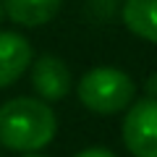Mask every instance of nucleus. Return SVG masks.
<instances>
[{
	"label": "nucleus",
	"mask_w": 157,
	"mask_h": 157,
	"mask_svg": "<svg viewBox=\"0 0 157 157\" xmlns=\"http://www.w3.org/2000/svg\"><path fill=\"white\" fill-rule=\"evenodd\" d=\"M144 92L147 97H157V73H149L144 78Z\"/></svg>",
	"instance_id": "nucleus-9"
},
{
	"label": "nucleus",
	"mask_w": 157,
	"mask_h": 157,
	"mask_svg": "<svg viewBox=\"0 0 157 157\" xmlns=\"http://www.w3.org/2000/svg\"><path fill=\"white\" fill-rule=\"evenodd\" d=\"M21 157H45V155H39V152H24Z\"/></svg>",
	"instance_id": "nucleus-10"
},
{
	"label": "nucleus",
	"mask_w": 157,
	"mask_h": 157,
	"mask_svg": "<svg viewBox=\"0 0 157 157\" xmlns=\"http://www.w3.org/2000/svg\"><path fill=\"white\" fill-rule=\"evenodd\" d=\"M123 113V147L134 157H157V97L134 100Z\"/></svg>",
	"instance_id": "nucleus-3"
},
{
	"label": "nucleus",
	"mask_w": 157,
	"mask_h": 157,
	"mask_svg": "<svg viewBox=\"0 0 157 157\" xmlns=\"http://www.w3.org/2000/svg\"><path fill=\"white\" fill-rule=\"evenodd\" d=\"M76 94L89 113L115 115L136 100V84L126 71L115 66H94L78 78Z\"/></svg>",
	"instance_id": "nucleus-2"
},
{
	"label": "nucleus",
	"mask_w": 157,
	"mask_h": 157,
	"mask_svg": "<svg viewBox=\"0 0 157 157\" xmlns=\"http://www.w3.org/2000/svg\"><path fill=\"white\" fill-rule=\"evenodd\" d=\"M3 11L13 24L26 29H37L50 24L58 16L63 0H0Z\"/></svg>",
	"instance_id": "nucleus-6"
},
{
	"label": "nucleus",
	"mask_w": 157,
	"mask_h": 157,
	"mask_svg": "<svg viewBox=\"0 0 157 157\" xmlns=\"http://www.w3.org/2000/svg\"><path fill=\"white\" fill-rule=\"evenodd\" d=\"M73 157H118L115 152H110L107 147H86V149H81L78 155Z\"/></svg>",
	"instance_id": "nucleus-8"
},
{
	"label": "nucleus",
	"mask_w": 157,
	"mask_h": 157,
	"mask_svg": "<svg viewBox=\"0 0 157 157\" xmlns=\"http://www.w3.org/2000/svg\"><path fill=\"white\" fill-rule=\"evenodd\" d=\"M32 86L37 92L39 100L45 102H58L71 92V71H68L66 60L58 55H39L32 60Z\"/></svg>",
	"instance_id": "nucleus-4"
},
{
	"label": "nucleus",
	"mask_w": 157,
	"mask_h": 157,
	"mask_svg": "<svg viewBox=\"0 0 157 157\" xmlns=\"http://www.w3.org/2000/svg\"><path fill=\"white\" fill-rule=\"evenodd\" d=\"M3 18H6V11H3V3H0V24H3Z\"/></svg>",
	"instance_id": "nucleus-11"
},
{
	"label": "nucleus",
	"mask_w": 157,
	"mask_h": 157,
	"mask_svg": "<svg viewBox=\"0 0 157 157\" xmlns=\"http://www.w3.org/2000/svg\"><path fill=\"white\" fill-rule=\"evenodd\" d=\"M58 134V115L39 97H13L0 105V144L11 152H39Z\"/></svg>",
	"instance_id": "nucleus-1"
},
{
	"label": "nucleus",
	"mask_w": 157,
	"mask_h": 157,
	"mask_svg": "<svg viewBox=\"0 0 157 157\" xmlns=\"http://www.w3.org/2000/svg\"><path fill=\"white\" fill-rule=\"evenodd\" d=\"M121 18L134 37L157 45V0H123Z\"/></svg>",
	"instance_id": "nucleus-7"
},
{
	"label": "nucleus",
	"mask_w": 157,
	"mask_h": 157,
	"mask_svg": "<svg viewBox=\"0 0 157 157\" xmlns=\"http://www.w3.org/2000/svg\"><path fill=\"white\" fill-rule=\"evenodd\" d=\"M32 60H34V52L24 34L0 32V89L18 81L29 71Z\"/></svg>",
	"instance_id": "nucleus-5"
}]
</instances>
